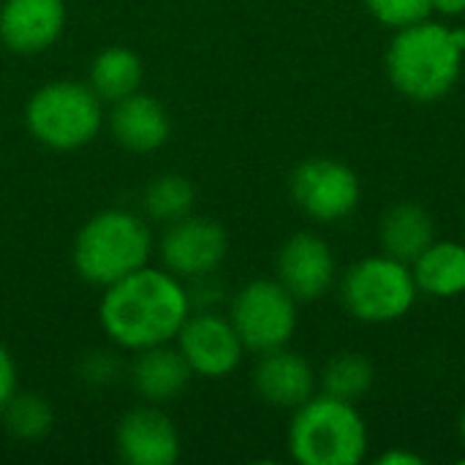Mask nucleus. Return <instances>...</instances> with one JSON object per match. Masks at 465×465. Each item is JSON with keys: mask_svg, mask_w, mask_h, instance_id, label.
I'll use <instances>...</instances> for the list:
<instances>
[{"mask_svg": "<svg viewBox=\"0 0 465 465\" xmlns=\"http://www.w3.org/2000/svg\"><path fill=\"white\" fill-rule=\"evenodd\" d=\"M188 313L191 302L180 278L150 264L106 286L98 302L101 330L128 351L172 343Z\"/></svg>", "mask_w": 465, "mask_h": 465, "instance_id": "1", "label": "nucleus"}, {"mask_svg": "<svg viewBox=\"0 0 465 465\" xmlns=\"http://www.w3.org/2000/svg\"><path fill=\"white\" fill-rule=\"evenodd\" d=\"M465 57V27L417 22L401 27L387 46V76L392 87L417 101H441L460 79Z\"/></svg>", "mask_w": 465, "mask_h": 465, "instance_id": "2", "label": "nucleus"}, {"mask_svg": "<svg viewBox=\"0 0 465 465\" xmlns=\"http://www.w3.org/2000/svg\"><path fill=\"white\" fill-rule=\"evenodd\" d=\"M150 256L153 232L144 218L128 210H104L93 215L74 240L76 275L101 289L147 267Z\"/></svg>", "mask_w": 465, "mask_h": 465, "instance_id": "3", "label": "nucleus"}, {"mask_svg": "<svg viewBox=\"0 0 465 465\" xmlns=\"http://www.w3.org/2000/svg\"><path fill=\"white\" fill-rule=\"evenodd\" d=\"M289 452L302 465H357L368 452V428L351 401L324 392L294 409Z\"/></svg>", "mask_w": 465, "mask_h": 465, "instance_id": "4", "label": "nucleus"}, {"mask_svg": "<svg viewBox=\"0 0 465 465\" xmlns=\"http://www.w3.org/2000/svg\"><path fill=\"white\" fill-rule=\"evenodd\" d=\"M25 123L44 147L60 153L79 150L98 136L104 125V101L87 82L57 79L30 95Z\"/></svg>", "mask_w": 465, "mask_h": 465, "instance_id": "5", "label": "nucleus"}, {"mask_svg": "<svg viewBox=\"0 0 465 465\" xmlns=\"http://www.w3.org/2000/svg\"><path fill=\"white\" fill-rule=\"evenodd\" d=\"M417 292L411 267L390 253L351 264L341 281V300L346 311L368 324L403 319L411 311Z\"/></svg>", "mask_w": 465, "mask_h": 465, "instance_id": "6", "label": "nucleus"}, {"mask_svg": "<svg viewBox=\"0 0 465 465\" xmlns=\"http://www.w3.org/2000/svg\"><path fill=\"white\" fill-rule=\"evenodd\" d=\"M229 322L245 351H275L283 349L297 330V300L278 281L256 278L232 297Z\"/></svg>", "mask_w": 465, "mask_h": 465, "instance_id": "7", "label": "nucleus"}, {"mask_svg": "<svg viewBox=\"0 0 465 465\" xmlns=\"http://www.w3.org/2000/svg\"><path fill=\"white\" fill-rule=\"evenodd\" d=\"M294 204L313 221H343L362 199V183L357 172L338 158H308L289 180Z\"/></svg>", "mask_w": 465, "mask_h": 465, "instance_id": "8", "label": "nucleus"}, {"mask_svg": "<svg viewBox=\"0 0 465 465\" xmlns=\"http://www.w3.org/2000/svg\"><path fill=\"white\" fill-rule=\"evenodd\" d=\"M229 253L226 229L204 215H185L166 223L161 237V259L177 278H199L215 272Z\"/></svg>", "mask_w": 465, "mask_h": 465, "instance_id": "9", "label": "nucleus"}, {"mask_svg": "<svg viewBox=\"0 0 465 465\" xmlns=\"http://www.w3.org/2000/svg\"><path fill=\"white\" fill-rule=\"evenodd\" d=\"M174 341L188 368L204 379H223L234 373L245 354L234 324L215 311H196L193 316L188 313Z\"/></svg>", "mask_w": 465, "mask_h": 465, "instance_id": "10", "label": "nucleus"}, {"mask_svg": "<svg viewBox=\"0 0 465 465\" xmlns=\"http://www.w3.org/2000/svg\"><path fill=\"white\" fill-rule=\"evenodd\" d=\"M114 444L120 460L128 465H172L180 458V433L155 403L125 411Z\"/></svg>", "mask_w": 465, "mask_h": 465, "instance_id": "11", "label": "nucleus"}, {"mask_svg": "<svg viewBox=\"0 0 465 465\" xmlns=\"http://www.w3.org/2000/svg\"><path fill=\"white\" fill-rule=\"evenodd\" d=\"M278 283L297 300H319L335 281V256L327 240L311 232L289 237L278 251Z\"/></svg>", "mask_w": 465, "mask_h": 465, "instance_id": "12", "label": "nucleus"}, {"mask_svg": "<svg viewBox=\"0 0 465 465\" xmlns=\"http://www.w3.org/2000/svg\"><path fill=\"white\" fill-rule=\"evenodd\" d=\"M65 27V0H3L0 41L16 54L49 49Z\"/></svg>", "mask_w": 465, "mask_h": 465, "instance_id": "13", "label": "nucleus"}, {"mask_svg": "<svg viewBox=\"0 0 465 465\" xmlns=\"http://www.w3.org/2000/svg\"><path fill=\"white\" fill-rule=\"evenodd\" d=\"M253 390L264 403L275 409H300L313 398L316 373L302 354L283 346L262 354L253 368Z\"/></svg>", "mask_w": 465, "mask_h": 465, "instance_id": "14", "label": "nucleus"}, {"mask_svg": "<svg viewBox=\"0 0 465 465\" xmlns=\"http://www.w3.org/2000/svg\"><path fill=\"white\" fill-rule=\"evenodd\" d=\"M109 131L114 142L131 153H153L166 144L172 134V120L166 106L147 93H131L128 98L112 104Z\"/></svg>", "mask_w": 465, "mask_h": 465, "instance_id": "15", "label": "nucleus"}, {"mask_svg": "<svg viewBox=\"0 0 465 465\" xmlns=\"http://www.w3.org/2000/svg\"><path fill=\"white\" fill-rule=\"evenodd\" d=\"M193 371L188 368L180 349H172L169 343L150 346L136 351V360L131 365V384L147 403H169L183 395L188 387Z\"/></svg>", "mask_w": 465, "mask_h": 465, "instance_id": "16", "label": "nucleus"}, {"mask_svg": "<svg viewBox=\"0 0 465 465\" xmlns=\"http://www.w3.org/2000/svg\"><path fill=\"white\" fill-rule=\"evenodd\" d=\"M379 237L384 253L411 264L436 240V226L425 207H420L417 202H401L384 213L379 223Z\"/></svg>", "mask_w": 465, "mask_h": 465, "instance_id": "17", "label": "nucleus"}, {"mask_svg": "<svg viewBox=\"0 0 465 465\" xmlns=\"http://www.w3.org/2000/svg\"><path fill=\"white\" fill-rule=\"evenodd\" d=\"M411 272L417 281V289L450 300L460 297L465 292V245L463 242H430L414 262Z\"/></svg>", "mask_w": 465, "mask_h": 465, "instance_id": "18", "label": "nucleus"}, {"mask_svg": "<svg viewBox=\"0 0 465 465\" xmlns=\"http://www.w3.org/2000/svg\"><path fill=\"white\" fill-rule=\"evenodd\" d=\"M142 76H144V68L134 49L106 46L93 57L87 84L104 104H117L142 87Z\"/></svg>", "mask_w": 465, "mask_h": 465, "instance_id": "19", "label": "nucleus"}, {"mask_svg": "<svg viewBox=\"0 0 465 465\" xmlns=\"http://www.w3.org/2000/svg\"><path fill=\"white\" fill-rule=\"evenodd\" d=\"M193 202H196L193 183L174 172L158 174L144 188V210L153 221H161V223H172V221L191 215Z\"/></svg>", "mask_w": 465, "mask_h": 465, "instance_id": "20", "label": "nucleus"}, {"mask_svg": "<svg viewBox=\"0 0 465 465\" xmlns=\"http://www.w3.org/2000/svg\"><path fill=\"white\" fill-rule=\"evenodd\" d=\"M373 384V365L365 354L360 351H341L335 354L324 373H322V387L327 395L343 398V401H357L362 398Z\"/></svg>", "mask_w": 465, "mask_h": 465, "instance_id": "21", "label": "nucleus"}, {"mask_svg": "<svg viewBox=\"0 0 465 465\" xmlns=\"http://www.w3.org/2000/svg\"><path fill=\"white\" fill-rule=\"evenodd\" d=\"M3 425L5 430L19 441H38L52 430V409L41 395L33 392H16L8 406L3 409Z\"/></svg>", "mask_w": 465, "mask_h": 465, "instance_id": "22", "label": "nucleus"}, {"mask_svg": "<svg viewBox=\"0 0 465 465\" xmlns=\"http://www.w3.org/2000/svg\"><path fill=\"white\" fill-rule=\"evenodd\" d=\"M362 3L376 22L395 30L425 22L433 14V0H362Z\"/></svg>", "mask_w": 465, "mask_h": 465, "instance_id": "23", "label": "nucleus"}, {"mask_svg": "<svg viewBox=\"0 0 465 465\" xmlns=\"http://www.w3.org/2000/svg\"><path fill=\"white\" fill-rule=\"evenodd\" d=\"M191 281H193V286L185 289L191 308H196V311H213V305H218L223 300V286L218 283L215 272L199 275V278H191Z\"/></svg>", "mask_w": 465, "mask_h": 465, "instance_id": "24", "label": "nucleus"}, {"mask_svg": "<svg viewBox=\"0 0 465 465\" xmlns=\"http://www.w3.org/2000/svg\"><path fill=\"white\" fill-rule=\"evenodd\" d=\"M117 371L120 368H117L114 354H106V351L87 354L84 362H82V376L90 384H112L117 379Z\"/></svg>", "mask_w": 465, "mask_h": 465, "instance_id": "25", "label": "nucleus"}, {"mask_svg": "<svg viewBox=\"0 0 465 465\" xmlns=\"http://www.w3.org/2000/svg\"><path fill=\"white\" fill-rule=\"evenodd\" d=\"M14 395H16V362L8 354V349L0 346V414Z\"/></svg>", "mask_w": 465, "mask_h": 465, "instance_id": "26", "label": "nucleus"}, {"mask_svg": "<svg viewBox=\"0 0 465 465\" xmlns=\"http://www.w3.org/2000/svg\"><path fill=\"white\" fill-rule=\"evenodd\" d=\"M379 465H422L425 460L420 458V455H414V452H403V450H392V452H387V455H381Z\"/></svg>", "mask_w": 465, "mask_h": 465, "instance_id": "27", "label": "nucleus"}, {"mask_svg": "<svg viewBox=\"0 0 465 465\" xmlns=\"http://www.w3.org/2000/svg\"><path fill=\"white\" fill-rule=\"evenodd\" d=\"M433 11L444 16H460L465 14V0H433Z\"/></svg>", "mask_w": 465, "mask_h": 465, "instance_id": "28", "label": "nucleus"}, {"mask_svg": "<svg viewBox=\"0 0 465 465\" xmlns=\"http://www.w3.org/2000/svg\"><path fill=\"white\" fill-rule=\"evenodd\" d=\"M458 433H460V441H463L465 447V409L463 414H460V420H458Z\"/></svg>", "mask_w": 465, "mask_h": 465, "instance_id": "29", "label": "nucleus"}]
</instances>
